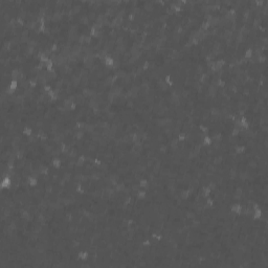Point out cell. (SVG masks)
<instances>
[{
  "label": "cell",
  "instance_id": "14",
  "mask_svg": "<svg viewBox=\"0 0 268 268\" xmlns=\"http://www.w3.org/2000/svg\"><path fill=\"white\" fill-rule=\"evenodd\" d=\"M252 56H253V48L249 47V48H246L244 50V54H243L244 59H251Z\"/></svg>",
  "mask_w": 268,
  "mask_h": 268
},
{
  "label": "cell",
  "instance_id": "2",
  "mask_svg": "<svg viewBox=\"0 0 268 268\" xmlns=\"http://www.w3.org/2000/svg\"><path fill=\"white\" fill-rule=\"evenodd\" d=\"M89 257H90V252H89L88 250H81V251L78 252V255H77V258H78V261L80 262V264L83 262H86V261L89 259Z\"/></svg>",
  "mask_w": 268,
  "mask_h": 268
},
{
  "label": "cell",
  "instance_id": "15",
  "mask_svg": "<svg viewBox=\"0 0 268 268\" xmlns=\"http://www.w3.org/2000/svg\"><path fill=\"white\" fill-rule=\"evenodd\" d=\"M138 185H140V189H144V190H147L148 186H149V181L146 178H142L138 181Z\"/></svg>",
  "mask_w": 268,
  "mask_h": 268
},
{
  "label": "cell",
  "instance_id": "4",
  "mask_svg": "<svg viewBox=\"0 0 268 268\" xmlns=\"http://www.w3.org/2000/svg\"><path fill=\"white\" fill-rule=\"evenodd\" d=\"M250 127V122L246 116H241L240 117V129L242 130H247Z\"/></svg>",
  "mask_w": 268,
  "mask_h": 268
},
{
  "label": "cell",
  "instance_id": "3",
  "mask_svg": "<svg viewBox=\"0 0 268 268\" xmlns=\"http://www.w3.org/2000/svg\"><path fill=\"white\" fill-rule=\"evenodd\" d=\"M229 209H231V213H233V214H236V215L243 214V205H242L241 203H238V202L231 204Z\"/></svg>",
  "mask_w": 268,
  "mask_h": 268
},
{
  "label": "cell",
  "instance_id": "11",
  "mask_svg": "<svg viewBox=\"0 0 268 268\" xmlns=\"http://www.w3.org/2000/svg\"><path fill=\"white\" fill-rule=\"evenodd\" d=\"M19 87V83L17 80H11V82H10V84H8V88L11 90V91H17V89H18Z\"/></svg>",
  "mask_w": 268,
  "mask_h": 268
},
{
  "label": "cell",
  "instance_id": "10",
  "mask_svg": "<svg viewBox=\"0 0 268 268\" xmlns=\"http://www.w3.org/2000/svg\"><path fill=\"white\" fill-rule=\"evenodd\" d=\"M104 64L106 67H113L114 65H115V60L113 59L112 57L107 56L104 59Z\"/></svg>",
  "mask_w": 268,
  "mask_h": 268
},
{
  "label": "cell",
  "instance_id": "13",
  "mask_svg": "<svg viewBox=\"0 0 268 268\" xmlns=\"http://www.w3.org/2000/svg\"><path fill=\"white\" fill-rule=\"evenodd\" d=\"M32 133H34V129L32 128L30 126H25L24 128H23V130H22V134L23 135H25V136H32Z\"/></svg>",
  "mask_w": 268,
  "mask_h": 268
},
{
  "label": "cell",
  "instance_id": "7",
  "mask_svg": "<svg viewBox=\"0 0 268 268\" xmlns=\"http://www.w3.org/2000/svg\"><path fill=\"white\" fill-rule=\"evenodd\" d=\"M50 166L54 168V169H60L62 166V160L59 157H54L50 161Z\"/></svg>",
  "mask_w": 268,
  "mask_h": 268
},
{
  "label": "cell",
  "instance_id": "9",
  "mask_svg": "<svg viewBox=\"0 0 268 268\" xmlns=\"http://www.w3.org/2000/svg\"><path fill=\"white\" fill-rule=\"evenodd\" d=\"M201 195H202V197H203L204 199H207V197L212 196V190H211V188L207 186V185L203 186L202 190H201Z\"/></svg>",
  "mask_w": 268,
  "mask_h": 268
},
{
  "label": "cell",
  "instance_id": "1",
  "mask_svg": "<svg viewBox=\"0 0 268 268\" xmlns=\"http://www.w3.org/2000/svg\"><path fill=\"white\" fill-rule=\"evenodd\" d=\"M13 185V180L11 176H4L1 178L0 181V189L1 190H10Z\"/></svg>",
  "mask_w": 268,
  "mask_h": 268
},
{
  "label": "cell",
  "instance_id": "18",
  "mask_svg": "<svg viewBox=\"0 0 268 268\" xmlns=\"http://www.w3.org/2000/svg\"><path fill=\"white\" fill-rule=\"evenodd\" d=\"M240 132H241V129L238 128V127H233L231 131V135L233 137H236V136H238V135H240Z\"/></svg>",
  "mask_w": 268,
  "mask_h": 268
},
{
  "label": "cell",
  "instance_id": "8",
  "mask_svg": "<svg viewBox=\"0 0 268 268\" xmlns=\"http://www.w3.org/2000/svg\"><path fill=\"white\" fill-rule=\"evenodd\" d=\"M212 144H213V140L212 137H211V135L209 134H205L202 137V145L204 147H209V146H212Z\"/></svg>",
  "mask_w": 268,
  "mask_h": 268
},
{
  "label": "cell",
  "instance_id": "6",
  "mask_svg": "<svg viewBox=\"0 0 268 268\" xmlns=\"http://www.w3.org/2000/svg\"><path fill=\"white\" fill-rule=\"evenodd\" d=\"M263 216H264V214H263V211L261 209H252L251 217H252V219H253V220H260V219H262Z\"/></svg>",
  "mask_w": 268,
  "mask_h": 268
},
{
  "label": "cell",
  "instance_id": "17",
  "mask_svg": "<svg viewBox=\"0 0 268 268\" xmlns=\"http://www.w3.org/2000/svg\"><path fill=\"white\" fill-rule=\"evenodd\" d=\"M186 137H188V134L185 133V132H180V133L177 135V140H178L179 142H183L186 140Z\"/></svg>",
  "mask_w": 268,
  "mask_h": 268
},
{
  "label": "cell",
  "instance_id": "12",
  "mask_svg": "<svg viewBox=\"0 0 268 268\" xmlns=\"http://www.w3.org/2000/svg\"><path fill=\"white\" fill-rule=\"evenodd\" d=\"M147 191L146 190H144V189H140L138 190V192L136 193V198H137V200H140V201H142L144 199L147 197Z\"/></svg>",
  "mask_w": 268,
  "mask_h": 268
},
{
  "label": "cell",
  "instance_id": "16",
  "mask_svg": "<svg viewBox=\"0 0 268 268\" xmlns=\"http://www.w3.org/2000/svg\"><path fill=\"white\" fill-rule=\"evenodd\" d=\"M44 67H45V69L47 70V71H51V70L54 69V67H55L54 61H52L51 59H49L48 61H47L45 64H44Z\"/></svg>",
  "mask_w": 268,
  "mask_h": 268
},
{
  "label": "cell",
  "instance_id": "5",
  "mask_svg": "<svg viewBox=\"0 0 268 268\" xmlns=\"http://www.w3.org/2000/svg\"><path fill=\"white\" fill-rule=\"evenodd\" d=\"M38 183H39V179H38V177H35V176H28L26 179V184L30 185V188H35V186H37Z\"/></svg>",
  "mask_w": 268,
  "mask_h": 268
}]
</instances>
